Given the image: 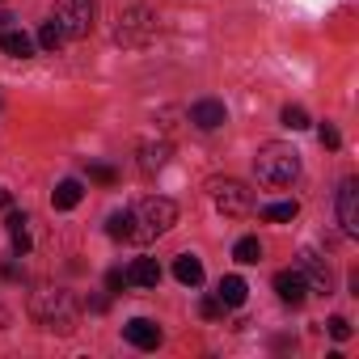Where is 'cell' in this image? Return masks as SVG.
Wrapping results in <instances>:
<instances>
[{"label":"cell","instance_id":"obj_1","mask_svg":"<svg viewBox=\"0 0 359 359\" xmlns=\"http://www.w3.org/2000/svg\"><path fill=\"white\" fill-rule=\"evenodd\" d=\"M254 173L262 187H292L300 177V152L292 144H262L254 156Z\"/></svg>","mask_w":359,"mask_h":359},{"label":"cell","instance_id":"obj_2","mask_svg":"<svg viewBox=\"0 0 359 359\" xmlns=\"http://www.w3.org/2000/svg\"><path fill=\"white\" fill-rule=\"evenodd\" d=\"M34 317L47 325V330H55V334H72L76 330V300L68 296V292H60V287H43V292H34Z\"/></svg>","mask_w":359,"mask_h":359},{"label":"cell","instance_id":"obj_3","mask_svg":"<svg viewBox=\"0 0 359 359\" xmlns=\"http://www.w3.org/2000/svg\"><path fill=\"white\" fill-rule=\"evenodd\" d=\"M135 233H131V241H152V237H161V233H169L173 229V220H177V208L169 203V199H156V195H148V199H140L135 203Z\"/></svg>","mask_w":359,"mask_h":359},{"label":"cell","instance_id":"obj_4","mask_svg":"<svg viewBox=\"0 0 359 359\" xmlns=\"http://www.w3.org/2000/svg\"><path fill=\"white\" fill-rule=\"evenodd\" d=\"M156 13L152 9H144V5H131V9H123L118 13V26H114V43L118 47H148L152 39H156Z\"/></svg>","mask_w":359,"mask_h":359},{"label":"cell","instance_id":"obj_5","mask_svg":"<svg viewBox=\"0 0 359 359\" xmlns=\"http://www.w3.org/2000/svg\"><path fill=\"white\" fill-rule=\"evenodd\" d=\"M93 18H97V5H93V0H64L55 22H60L64 39H89V34H93Z\"/></svg>","mask_w":359,"mask_h":359},{"label":"cell","instance_id":"obj_6","mask_svg":"<svg viewBox=\"0 0 359 359\" xmlns=\"http://www.w3.org/2000/svg\"><path fill=\"white\" fill-rule=\"evenodd\" d=\"M212 195H216V208L224 216H250L254 212V191L237 177H224V182H212Z\"/></svg>","mask_w":359,"mask_h":359},{"label":"cell","instance_id":"obj_7","mask_svg":"<svg viewBox=\"0 0 359 359\" xmlns=\"http://www.w3.org/2000/svg\"><path fill=\"white\" fill-rule=\"evenodd\" d=\"M338 224L346 237H359V182L355 177H346L338 187Z\"/></svg>","mask_w":359,"mask_h":359},{"label":"cell","instance_id":"obj_8","mask_svg":"<svg viewBox=\"0 0 359 359\" xmlns=\"http://www.w3.org/2000/svg\"><path fill=\"white\" fill-rule=\"evenodd\" d=\"M296 271L304 275V283H309L313 292H330V287H334V279H330V266H325V262L317 258V250H309V245L300 250V262H296Z\"/></svg>","mask_w":359,"mask_h":359},{"label":"cell","instance_id":"obj_9","mask_svg":"<svg viewBox=\"0 0 359 359\" xmlns=\"http://www.w3.org/2000/svg\"><path fill=\"white\" fill-rule=\"evenodd\" d=\"M191 123H195L199 131H216V127H224V123H229V110H224V102L203 97V102H195V106H191Z\"/></svg>","mask_w":359,"mask_h":359},{"label":"cell","instance_id":"obj_10","mask_svg":"<svg viewBox=\"0 0 359 359\" xmlns=\"http://www.w3.org/2000/svg\"><path fill=\"white\" fill-rule=\"evenodd\" d=\"M123 338H127L131 346H140V351H156V346H161V330H156V321H148V317H131V321L123 325Z\"/></svg>","mask_w":359,"mask_h":359},{"label":"cell","instance_id":"obj_11","mask_svg":"<svg viewBox=\"0 0 359 359\" xmlns=\"http://www.w3.org/2000/svg\"><path fill=\"white\" fill-rule=\"evenodd\" d=\"M275 292H279V300H283V304H304L309 283H304V275H300V271H279V275H275Z\"/></svg>","mask_w":359,"mask_h":359},{"label":"cell","instance_id":"obj_12","mask_svg":"<svg viewBox=\"0 0 359 359\" xmlns=\"http://www.w3.org/2000/svg\"><path fill=\"white\" fill-rule=\"evenodd\" d=\"M0 47H5V55H13V60H26V55H34V39L26 34V30H18L13 22L0 30Z\"/></svg>","mask_w":359,"mask_h":359},{"label":"cell","instance_id":"obj_13","mask_svg":"<svg viewBox=\"0 0 359 359\" xmlns=\"http://www.w3.org/2000/svg\"><path fill=\"white\" fill-rule=\"evenodd\" d=\"M81 199H85V191H81V182H76V177H64V182L51 191V208H55V212H72Z\"/></svg>","mask_w":359,"mask_h":359},{"label":"cell","instance_id":"obj_14","mask_svg":"<svg viewBox=\"0 0 359 359\" xmlns=\"http://www.w3.org/2000/svg\"><path fill=\"white\" fill-rule=\"evenodd\" d=\"M127 283H135V287H156V283H161V266H156V258H135L131 271H127Z\"/></svg>","mask_w":359,"mask_h":359},{"label":"cell","instance_id":"obj_15","mask_svg":"<svg viewBox=\"0 0 359 359\" xmlns=\"http://www.w3.org/2000/svg\"><path fill=\"white\" fill-rule=\"evenodd\" d=\"M216 296H220V304H224V309H241V304H245V296H250V287H245V279H241V275H224Z\"/></svg>","mask_w":359,"mask_h":359},{"label":"cell","instance_id":"obj_16","mask_svg":"<svg viewBox=\"0 0 359 359\" xmlns=\"http://www.w3.org/2000/svg\"><path fill=\"white\" fill-rule=\"evenodd\" d=\"M173 275H177V283L199 287V283H203V262H199L195 254H177V262H173Z\"/></svg>","mask_w":359,"mask_h":359},{"label":"cell","instance_id":"obj_17","mask_svg":"<svg viewBox=\"0 0 359 359\" xmlns=\"http://www.w3.org/2000/svg\"><path fill=\"white\" fill-rule=\"evenodd\" d=\"M169 165V144H140V169L144 173H156Z\"/></svg>","mask_w":359,"mask_h":359},{"label":"cell","instance_id":"obj_18","mask_svg":"<svg viewBox=\"0 0 359 359\" xmlns=\"http://www.w3.org/2000/svg\"><path fill=\"white\" fill-rule=\"evenodd\" d=\"M106 233H110L114 241H131V233H135V216H131V212H110Z\"/></svg>","mask_w":359,"mask_h":359},{"label":"cell","instance_id":"obj_19","mask_svg":"<svg viewBox=\"0 0 359 359\" xmlns=\"http://www.w3.org/2000/svg\"><path fill=\"white\" fill-rule=\"evenodd\" d=\"M5 224H9V237H13V250H18V254H30V229H26L30 220L13 212V216H9Z\"/></svg>","mask_w":359,"mask_h":359},{"label":"cell","instance_id":"obj_20","mask_svg":"<svg viewBox=\"0 0 359 359\" xmlns=\"http://www.w3.org/2000/svg\"><path fill=\"white\" fill-rule=\"evenodd\" d=\"M233 258H237L241 266H254V262H262V241H258V237H241V241L233 245Z\"/></svg>","mask_w":359,"mask_h":359},{"label":"cell","instance_id":"obj_21","mask_svg":"<svg viewBox=\"0 0 359 359\" xmlns=\"http://www.w3.org/2000/svg\"><path fill=\"white\" fill-rule=\"evenodd\" d=\"M39 47H43V51H60V47H64V30H60L55 18L43 22V30H39Z\"/></svg>","mask_w":359,"mask_h":359},{"label":"cell","instance_id":"obj_22","mask_svg":"<svg viewBox=\"0 0 359 359\" xmlns=\"http://www.w3.org/2000/svg\"><path fill=\"white\" fill-rule=\"evenodd\" d=\"M296 212H300V208H296V199H292V203H266V208H262V220L283 224V220H296Z\"/></svg>","mask_w":359,"mask_h":359},{"label":"cell","instance_id":"obj_23","mask_svg":"<svg viewBox=\"0 0 359 359\" xmlns=\"http://www.w3.org/2000/svg\"><path fill=\"white\" fill-rule=\"evenodd\" d=\"M283 127L304 131V127H309V110H304V106H283Z\"/></svg>","mask_w":359,"mask_h":359},{"label":"cell","instance_id":"obj_24","mask_svg":"<svg viewBox=\"0 0 359 359\" xmlns=\"http://www.w3.org/2000/svg\"><path fill=\"white\" fill-rule=\"evenodd\" d=\"M199 313H203L208 321H216V317H224V304H220V296H203V300H199Z\"/></svg>","mask_w":359,"mask_h":359},{"label":"cell","instance_id":"obj_25","mask_svg":"<svg viewBox=\"0 0 359 359\" xmlns=\"http://www.w3.org/2000/svg\"><path fill=\"white\" fill-rule=\"evenodd\" d=\"M89 177H93V182H102V187H110L114 177H118V173H114L110 165H89Z\"/></svg>","mask_w":359,"mask_h":359},{"label":"cell","instance_id":"obj_26","mask_svg":"<svg viewBox=\"0 0 359 359\" xmlns=\"http://www.w3.org/2000/svg\"><path fill=\"white\" fill-rule=\"evenodd\" d=\"M330 334H334L338 342H346V338H351V321H346V317H330Z\"/></svg>","mask_w":359,"mask_h":359},{"label":"cell","instance_id":"obj_27","mask_svg":"<svg viewBox=\"0 0 359 359\" xmlns=\"http://www.w3.org/2000/svg\"><path fill=\"white\" fill-rule=\"evenodd\" d=\"M317 135H321V144H325V148H338V144H342L338 127H330V123H321V131H317Z\"/></svg>","mask_w":359,"mask_h":359},{"label":"cell","instance_id":"obj_28","mask_svg":"<svg viewBox=\"0 0 359 359\" xmlns=\"http://www.w3.org/2000/svg\"><path fill=\"white\" fill-rule=\"evenodd\" d=\"M123 287H127V275L123 271H110L106 275V292H123Z\"/></svg>","mask_w":359,"mask_h":359},{"label":"cell","instance_id":"obj_29","mask_svg":"<svg viewBox=\"0 0 359 359\" xmlns=\"http://www.w3.org/2000/svg\"><path fill=\"white\" fill-rule=\"evenodd\" d=\"M9 203H13V195H9L5 187H0V208H9Z\"/></svg>","mask_w":359,"mask_h":359}]
</instances>
